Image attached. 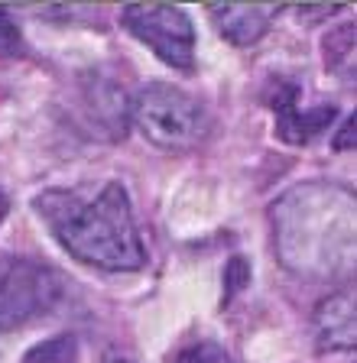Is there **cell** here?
Here are the masks:
<instances>
[{
    "label": "cell",
    "mask_w": 357,
    "mask_h": 363,
    "mask_svg": "<svg viewBox=\"0 0 357 363\" xmlns=\"http://www.w3.org/2000/svg\"><path fill=\"white\" fill-rule=\"evenodd\" d=\"M62 279L53 266L30 257H0V331H13L46 315L62 298Z\"/></svg>",
    "instance_id": "4"
},
{
    "label": "cell",
    "mask_w": 357,
    "mask_h": 363,
    "mask_svg": "<svg viewBox=\"0 0 357 363\" xmlns=\"http://www.w3.org/2000/svg\"><path fill=\"white\" fill-rule=\"evenodd\" d=\"M273 113H276V133L289 143H309L312 136L325 133V127L338 117L334 104H319V107H299V88L286 84L282 78H276L273 84Z\"/></svg>",
    "instance_id": "6"
},
{
    "label": "cell",
    "mask_w": 357,
    "mask_h": 363,
    "mask_svg": "<svg viewBox=\"0 0 357 363\" xmlns=\"http://www.w3.org/2000/svg\"><path fill=\"white\" fill-rule=\"evenodd\" d=\"M123 30L143 45H150L166 65H195V26L182 7L169 4H130L121 10Z\"/></svg>",
    "instance_id": "5"
},
{
    "label": "cell",
    "mask_w": 357,
    "mask_h": 363,
    "mask_svg": "<svg viewBox=\"0 0 357 363\" xmlns=\"http://www.w3.org/2000/svg\"><path fill=\"white\" fill-rule=\"evenodd\" d=\"M23 52V36H20V26L10 20L7 10H0V59L7 55Z\"/></svg>",
    "instance_id": "12"
},
{
    "label": "cell",
    "mask_w": 357,
    "mask_h": 363,
    "mask_svg": "<svg viewBox=\"0 0 357 363\" xmlns=\"http://www.w3.org/2000/svg\"><path fill=\"white\" fill-rule=\"evenodd\" d=\"M276 250L299 276H338L354 257V198L334 185H302L273 204Z\"/></svg>",
    "instance_id": "2"
},
{
    "label": "cell",
    "mask_w": 357,
    "mask_h": 363,
    "mask_svg": "<svg viewBox=\"0 0 357 363\" xmlns=\"http://www.w3.org/2000/svg\"><path fill=\"white\" fill-rule=\"evenodd\" d=\"M111 363H130V360H111Z\"/></svg>",
    "instance_id": "15"
},
{
    "label": "cell",
    "mask_w": 357,
    "mask_h": 363,
    "mask_svg": "<svg viewBox=\"0 0 357 363\" xmlns=\"http://www.w3.org/2000/svg\"><path fill=\"white\" fill-rule=\"evenodd\" d=\"M172 363H237V360L214 340H192L172 357Z\"/></svg>",
    "instance_id": "11"
},
{
    "label": "cell",
    "mask_w": 357,
    "mask_h": 363,
    "mask_svg": "<svg viewBox=\"0 0 357 363\" xmlns=\"http://www.w3.org/2000/svg\"><path fill=\"white\" fill-rule=\"evenodd\" d=\"M315 328H319L322 350H348L354 344V302L351 295H331L328 302L315 308Z\"/></svg>",
    "instance_id": "9"
},
{
    "label": "cell",
    "mask_w": 357,
    "mask_h": 363,
    "mask_svg": "<svg viewBox=\"0 0 357 363\" xmlns=\"http://www.w3.org/2000/svg\"><path fill=\"white\" fill-rule=\"evenodd\" d=\"M276 13H280L276 4H214L208 7V16L218 26V33L234 45H251L263 39Z\"/></svg>",
    "instance_id": "8"
},
{
    "label": "cell",
    "mask_w": 357,
    "mask_h": 363,
    "mask_svg": "<svg viewBox=\"0 0 357 363\" xmlns=\"http://www.w3.org/2000/svg\"><path fill=\"white\" fill-rule=\"evenodd\" d=\"M82 104L94 130H101L107 140H123V133L130 127V98L121 84L101 75L84 78Z\"/></svg>",
    "instance_id": "7"
},
{
    "label": "cell",
    "mask_w": 357,
    "mask_h": 363,
    "mask_svg": "<svg viewBox=\"0 0 357 363\" xmlns=\"http://www.w3.org/2000/svg\"><path fill=\"white\" fill-rule=\"evenodd\" d=\"M39 218L49 224L62 250L78 263L107 272L143 269L146 247L140 240L130 195L121 182H107L94 198L78 191H46L36 198Z\"/></svg>",
    "instance_id": "1"
},
{
    "label": "cell",
    "mask_w": 357,
    "mask_h": 363,
    "mask_svg": "<svg viewBox=\"0 0 357 363\" xmlns=\"http://www.w3.org/2000/svg\"><path fill=\"white\" fill-rule=\"evenodd\" d=\"M7 208H10V198L4 195V189H0V220H4V214H7Z\"/></svg>",
    "instance_id": "14"
},
{
    "label": "cell",
    "mask_w": 357,
    "mask_h": 363,
    "mask_svg": "<svg viewBox=\"0 0 357 363\" xmlns=\"http://www.w3.org/2000/svg\"><path fill=\"white\" fill-rule=\"evenodd\" d=\"M341 140H338V146H351V133H354V117H351L348 123H344V130H341Z\"/></svg>",
    "instance_id": "13"
},
{
    "label": "cell",
    "mask_w": 357,
    "mask_h": 363,
    "mask_svg": "<svg viewBox=\"0 0 357 363\" xmlns=\"http://www.w3.org/2000/svg\"><path fill=\"white\" fill-rule=\"evenodd\" d=\"M23 363H78V340L72 334H55V337L36 344L23 357Z\"/></svg>",
    "instance_id": "10"
},
{
    "label": "cell",
    "mask_w": 357,
    "mask_h": 363,
    "mask_svg": "<svg viewBox=\"0 0 357 363\" xmlns=\"http://www.w3.org/2000/svg\"><path fill=\"white\" fill-rule=\"evenodd\" d=\"M130 121L150 143L163 150H192L212 130L205 104L166 82H153L137 91V98L130 101Z\"/></svg>",
    "instance_id": "3"
}]
</instances>
